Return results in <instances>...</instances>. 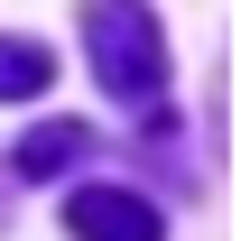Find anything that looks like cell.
<instances>
[{
    "label": "cell",
    "instance_id": "6da1fadb",
    "mask_svg": "<svg viewBox=\"0 0 250 241\" xmlns=\"http://www.w3.org/2000/svg\"><path fill=\"white\" fill-rule=\"evenodd\" d=\"M83 56H93L102 93H121V102L167 93V28L148 0H83Z\"/></svg>",
    "mask_w": 250,
    "mask_h": 241
},
{
    "label": "cell",
    "instance_id": "7a4b0ae2",
    "mask_svg": "<svg viewBox=\"0 0 250 241\" xmlns=\"http://www.w3.org/2000/svg\"><path fill=\"white\" fill-rule=\"evenodd\" d=\"M65 232L74 241H167V223L130 186H83V195H65Z\"/></svg>",
    "mask_w": 250,
    "mask_h": 241
},
{
    "label": "cell",
    "instance_id": "3957f363",
    "mask_svg": "<svg viewBox=\"0 0 250 241\" xmlns=\"http://www.w3.org/2000/svg\"><path fill=\"white\" fill-rule=\"evenodd\" d=\"M83 158V121H46V130H28L19 149H9V176H56V167H74Z\"/></svg>",
    "mask_w": 250,
    "mask_h": 241
},
{
    "label": "cell",
    "instance_id": "277c9868",
    "mask_svg": "<svg viewBox=\"0 0 250 241\" xmlns=\"http://www.w3.org/2000/svg\"><path fill=\"white\" fill-rule=\"evenodd\" d=\"M56 84V56L37 46V37H0V102H28V93H46Z\"/></svg>",
    "mask_w": 250,
    "mask_h": 241
}]
</instances>
